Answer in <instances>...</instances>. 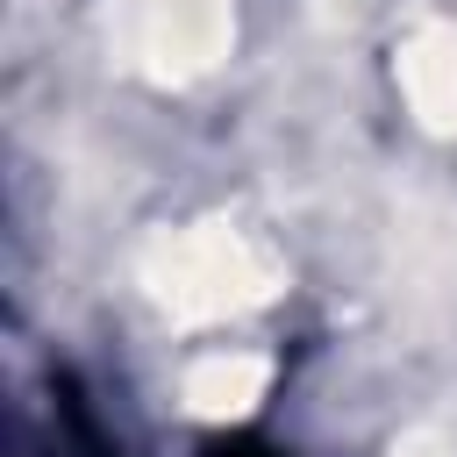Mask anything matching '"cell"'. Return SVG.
Returning <instances> with one entry per match:
<instances>
[{
	"mask_svg": "<svg viewBox=\"0 0 457 457\" xmlns=\"http://www.w3.org/2000/svg\"><path fill=\"white\" fill-rule=\"evenodd\" d=\"M264 393H271V357H257V350H214V357L186 364V378H179V400L200 421H243Z\"/></svg>",
	"mask_w": 457,
	"mask_h": 457,
	"instance_id": "4",
	"label": "cell"
},
{
	"mask_svg": "<svg viewBox=\"0 0 457 457\" xmlns=\"http://www.w3.org/2000/svg\"><path fill=\"white\" fill-rule=\"evenodd\" d=\"M136 278H143L150 307L171 314V321H186V328L257 314V307H271L286 293L278 250L257 243L236 221H186V228L150 236L143 257H136Z\"/></svg>",
	"mask_w": 457,
	"mask_h": 457,
	"instance_id": "1",
	"label": "cell"
},
{
	"mask_svg": "<svg viewBox=\"0 0 457 457\" xmlns=\"http://www.w3.org/2000/svg\"><path fill=\"white\" fill-rule=\"evenodd\" d=\"M100 36L121 71L193 86L236 50V14L228 0H100Z\"/></svg>",
	"mask_w": 457,
	"mask_h": 457,
	"instance_id": "2",
	"label": "cell"
},
{
	"mask_svg": "<svg viewBox=\"0 0 457 457\" xmlns=\"http://www.w3.org/2000/svg\"><path fill=\"white\" fill-rule=\"evenodd\" d=\"M393 79H400V100L414 107L421 129L457 136V21L414 29L400 43V57H393Z\"/></svg>",
	"mask_w": 457,
	"mask_h": 457,
	"instance_id": "3",
	"label": "cell"
}]
</instances>
